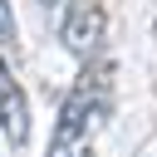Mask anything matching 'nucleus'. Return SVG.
<instances>
[{"mask_svg": "<svg viewBox=\"0 0 157 157\" xmlns=\"http://www.w3.org/2000/svg\"><path fill=\"white\" fill-rule=\"evenodd\" d=\"M44 157H93V128L78 113L59 108V123H54V137H49Z\"/></svg>", "mask_w": 157, "mask_h": 157, "instance_id": "3", "label": "nucleus"}, {"mask_svg": "<svg viewBox=\"0 0 157 157\" xmlns=\"http://www.w3.org/2000/svg\"><path fill=\"white\" fill-rule=\"evenodd\" d=\"M0 49H15V10H10V0H0Z\"/></svg>", "mask_w": 157, "mask_h": 157, "instance_id": "4", "label": "nucleus"}, {"mask_svg": "<svg viewBox=\"0 0 157 157\" xmlns=\"http://www.w3.org/2000/svg\"><path fill=\"white\" fill-rule=\"evenodd\" d=\"M103 34H108V10L103 0H69L64 10V25H59V39L74 59H93L103 49Z\"/></svg>", "mask_w": 157, "mask_h": 157, "instance_id": "1", "label": "nucleus"}, {"mask_svg": "<svg viewBox=\"0 0 157 157\" xmlns=\"http://www.w3.org/2000/svg\"><path fill=\"white\" fill-rule=\"evenodd\" d=\"M0 132L20 147L25 137H29V98H25V88H20V78L10 74V64H5V54H0Z\"/></svg>", "mask_w": 157, "mask_h": 157, "instance_id": "2", "label": "nucleus"}, {"mask_svg": "<svg viewBox=\"0 0 157 157\" xmlns=\"http://www.w3.org/2000/svg\"><path fill=\"white\" fill-rule=\"evenodd\" d=\"M152 29H157V25H152Z\"/></svg>", "mask_w": 157, "mask_h": 157, "instance_id": "6", "label": "nucleus"}, {"mask_svg": "<svg viewBox=\"0 0 157 157\" xmlns=\"http://www.w3.org/2000/svg\"><path fill=\"white\" fill-rule=\"evenodd\" d=\"M39 5H44V10H54V5H64V0H39Z\"/></svg>", "mask_w": 157, "mask_h": 157, "instance_id": "5", "label": "nucleus"}]
</instances>
